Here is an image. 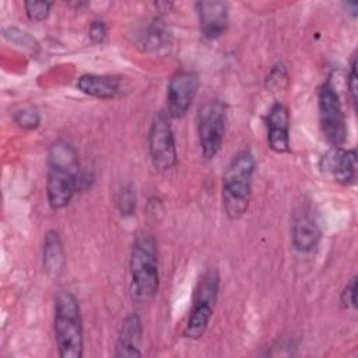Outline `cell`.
Segmentation results:
<instances>
[{
	"mask_svg": "<svg viewBox=\"0 0 358 358\" xmlns=\"http://www.w3.org/2000/svg\"><path fill=\"white\" fill-rule=\"evenodd\" d=\"M92 176L81 169L78 152L67 141L53 143L48 152L46 197L53 210H62L77 192L91 186Z\"/></svg>",
	"mask_w": 358,
	"mask_h": 358,
	"instance_id": "cell-1",
	"label": "cell"
},
{
	"mask_svg": "<svg viewBox=\"0 0 358 358\" xmlns=\"http://www.w3.org/2000/svg\"><path fill=\"white\" fill-rule=\"evenodd\" d=\"M129 271L131 298L138 303L151 301L159 289L158 252L151 234L140 232L134 238L130 250Z\"/></svg>",
	"mask_w": 358,
	"mask_h": 358,
	"instance_id": "cell-2",
	"label": "cell"
},
{
	"mask_svg": "<svg viewBox=\"0 0 358 358\" xmlns=\"http://www.w3.org/2000/svg\"><path fill=\"white\" fill-rule=\"evenodd\" d=\"M255 171L256 159L253 154L243 150L231 159L222 175V207L225 215L232 221L239 220L249 208Z\"/></svg>",
	"mask_w": 358,
	"mask_h": 358,
	"instance_id": "cell-3",
	"label": "cell"
},
{
	"mask_svg": "<svg viewBox=\"0 0 358 358\" xmlns=\"http://www.w3.org/2000/svg\"><path fill=\"white\" fill-rule=\"evenodd\" d=\"M55 340L62 358H81L84 351V329L81 308L74 294L62 291L55 301Z\"/></svg>",
	"mask_w": 358,
	"mask_h": 358,
	"instance_id": "cell-4",
	"label": "cell"
},
{
	"mask_svg": "<svg viewBox=\"0 0 358 358\" xmlns=\"http://www.w3.org/2000/svg\"><path fill=\"white\" fill-rule=\"evenodd\" d=\"M220 275L215 270H208L199 280L194 291L193 308L189 315L183 336L190 340H199L207 330L213 317L214 305L218 295Z\"/></svg>",
	"mask_w": 358,
	"mask_h": 358,
	"instance_id": "cell-5",
	"label": "cell"
},
{
	"mask_svg": "<svg viewBox=\"0 0 358 358\" xmlns=\"http://www.w3.org/2000/svg\"><path fill=\"white\" fill-rule=\"evenodd\" d=\"M227 126V106L220 99H211L197 112V136L201 154L213 159L221 151Z\"/></svg>",
	"mask_w": 358,
	"mask_h": 358,
	"instance_id": "cell-6",
	"label": "cell"
},
{
	"mask_svg": "<svg viewBox=\"0 0 358 358\" xmlns=\"http://www.w3.org/2000/svg\"><path fill=\"white\" fill-rule=\"evenodd\" d=\"M317 109L323 136L333 147H341L347 140L345 116L338 94L330 81H326L319 87Z\"/></svg>",
	"mask_w": 358,
	"mask_h": 358,
	"instance_id": "cell-7",
	"label": "cell"
},
{
	"mask_svg": "<svg viewBox=\"0 0 358 358\" xmlns=\"http://www.w3.org/2000/svg\"><path fill=\"white\" fill-rule=\"evenodd\" d=\"M148 151L155 169L166 172L176 165L178 152L171 117L165 110L158 112L148 131Z\"/></svg>",
	"mask_w": 358,
	"mask_h": 358,
	"instance_id": "cell-8",
	"label": "cell"
},
{
	"mask_svg": "<svg viewBox=\"0 0 358 358\" xmlns=\"http://www.w3.org/2000/svg\"><path fill=\"white\" fill-rule=\"evenodd\" d=\"M200 87V78L193 71H179L172 76L166 88L165 112L171 119L186 115L192 106Z\"/></svg>",
	"mask_w": 358,
	"mask_h": 358,
	"instance_id": "cell-9",
	"label": "cell"
},
{
	"mask_svg": "<svg viewBox=\"0 0 358 358\" xmlns=\"http://www.w3.org/2000/svg\"><path fill=\"white\" fill-rule=\"evenodd\" d=\"M323 173L334 179L343 186H351L357 178V152L355 150H344L333 147L320 159Z\"/></svg>",
	"mask_w": 358,
	"mask_h": 358,
	"instance_id": "cell-10",
	"label": "cell"
},
{
	"mask_svg": "<svg viewBox=\"0 0 358 358\" xmlns=\"http://www.w3.org/2000/svg\"><path fill=\"white\" fill-rule=\"evenodd\" d=\"M200 31L204 38L218 39L228 27V6L224 1L204 0L196 3Z\"/></svg>",
	"mask_w": 358,
	"mask_h": 358,
	"instance_id": "cell-11",
	"label": "cell"
},
{
	"mask_svg": "<svg viewBox=\"0 0 358 358\" xmlns=\"http://www.w3.org/2000/svg\"><path fill=\"white\" fill-rule=\"evenodd\" d=\"M268 147L278 154L289 151V112L281 102H275L266 117Z\"/></svg>",
	"mask_w": 358,
	"mask_h": 358,
	"instance_id": "cell-12",
	"label": "cell"
},
{
	"mask_svg": "<svg viewBox=\"0 0 358 358\" xmlns=\"http://www.w3.org/2000/svg\"><path fill=\"white\" fill-rule=\"evenodd\" d=\"M291 236L294 248L301 253L315 250L320 242L322 232L316 220L308 213L301 211L294 215L291 225Z\"/></svg>",
	"mask_w": 358,
	"mask_h": 358,
	"instance_id": "cell-13",
	"label": "cell"
},
{
	"mask_svg": "<svg viewBox=\"0 0 358 358\" xmlns=\"http://www.w3.org/2000/svg\"><path fill=\"white\" fill-rule=\"evenodd\" d=\"M143 338V324L137 313H130L124 317L115 345L113 355L116 358L141 357L140 344Z\"/></svg>",
	"mask_w": 358,
	"mask_h": 358,
	"instance_id": "cell-14",
	"label": "cell"
},
{
	"mask_svg": "<svg viewBox=\"0 0 358 358\" xmlns=\"http://www.w3.org/2000/svg\"><path fill=\"white\" fill-rule=\"evenodd\" d=\"M77 88L98 99H112L120 92V80L105 74H83L77 80Z\"/></svg>",
	"mask_w": 358,
	"mask_h": 358,
	"instance_id": "cell-15",
	"label": "cell"
},
{
	"mask_svg": "<svg viewBox=\"0 0 358 358\" xmlns=\"http://www.w3.org/2000/svg\"><path fill=\"white\" fill-rule=\"evenodd\" d=\"M64 248L57 231L50 229L43 241V271L50 280H57L64 271Z\"/></svg>",
	"mask_w": 358,
	"mask_h": 358,
	"instance_id": "cell-16",
	"label": "cell"
},
{
	"mask_svg": "<svg viewBox=\"0 0 358 358\" xmlns=\"http://www.w3.org/2000/svg\"><path fill=\"white\" fill-rule=\"evenodd\" d=\"M169 43H171L169 34L166 32V29L162 25L154 24V25L148 27L147 34L144 35V46L147 50L155 52L161 48H165Z\"/></svg>",
	"mask_w": 358,
	"mask_h": 358,
	"instance_id": "cell-17",
	"label": "cell"
},
{
	"mask_svg": "<svg viewBox=\"0 0 358 358\" xmlns=\"http://www.w3.org/2000/svg\"><path fill=\"white\" fill-rule=\"evenodd\" d=\"M4 38L8 39L10 42L15 43L17 46L20 48H24V49H29L32 52H35L38 49V42L31 36L28 35L27 32L15 28V27H8L4 29Z\"/></svg>",
	"mask_w": 358,
	"mask_h": 358,
	"instance_id": "cell-18",
	"label": "cell"
},
{
	"mask_svg": "<svg viewBox=\"0 0 358 358\" xmlns=\"http://www.w3.org/2000/svg\"><path fill=\"white\" fill-rule=\"evenodd\" d=\"M14 122L25 130L36 129L41 124V115L34 108H22L14 113Z\"/></svg>",
	"mask_w": 358,
	"mask_h": 358,
	"instance_id": "cell-19",
	"label": "cell"
},
{
	"mask_svg": "<svg viewBox=\"0 0 358 358\" xmlns=\"http://www.w3.org/2000/svg\"><path fill=\"white\" fill-rule=\"evenodd\" d=\"M117 208L122 215H133L136 211V192L130 185L123 186L119 190L117 200H116Z\"/></svg>",
	"mask_w": 358,
	"mask_h": 358,
	"instance_id": "cell-20",
	"label": "cell"
},
{
	"mask_svg": "<svg viewBox=\"0 0 358 358\" xmlns=\"http://www.w3.org/2000/svg\"><path fill=\"white\" fill-rule=\"evenodd\" d=\"M25 14L34 22H42L50 13L52 3L49 1H25Z\"/></svg>",
	"mask_w": 358,
	"mask_h": 358,
	"instance_id": "cell-21",
	"label": "cell"
},
{
	"mask_svg": "<svg viewBox=\"0 0 358 358\" xmlns=\"http://www.w3.org/2000/svg\"><path fill=\"white\" fill-rule=\"evenodd\" d=\"M340 303L347 310L357 308V277H352L341 291Z\"/></svg>",
	"mask_w": 358,
	"mask_h": 358,
	"instance_id": "cell-22",
	"label": "cell"
},
{
	"mask_svg": "<svg viewBox=\"0 0 358 358\" xmlns=\"http://www.w3.org/2000/svg\"><path fill=\"white\" fill-rule=\"evenodd\" d=\"M347 88H348L351 101L355 106L357 105V91H358V74H357V56L355 55L351 57L350 71L347 74Z\"/></svg>",
	"mask_w": 358,
	"mask_h": 358,
	"instance_id": "cell-23",
	"label": "cell"
},
{
	"mask_svg": "<svg viewBox=\"0 0 358 358\" xmlns=\"http://www.w3.org/2000/svg\"><path fill=\"white\" fill-rule=\"evenodd\" d=\"M88 35H90V38L94 43H103L105 39H106V35H108V29H106L105 22L103 21H94L90 25Z\"/></svg>",
	"mask_w": 358,
	"mask_h": 358,
	"instance_id": "cell-24",
	"label": "cell"
},
{
	"mask_svg": "<svg viewBox=\"0 0 358 358\" xmlns=\"http://www.w3.org/2000/svg\"><path fill=\"white\" fill-rule=\"evenodd\" d=\"M344 6L348 10V13L355 18L357 17V10H358V4L355 1H347V3H344Z\"/></svg>",
	"mask_w": 358,
	"mask_h": 358,
	"instance_id": "cell-25",
	"label": "cell"
}]
</instances>
